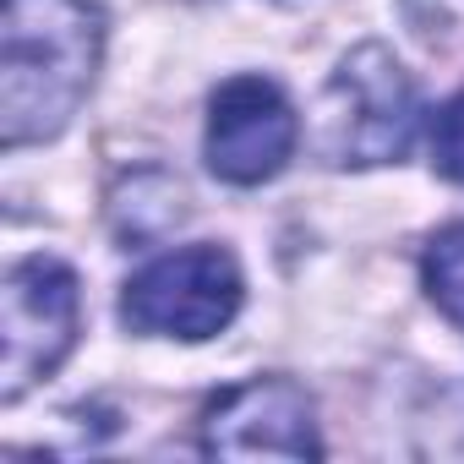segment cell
<instances>
[{
  "mask_svg": "<svg viewBox=\"0 0 464 464\" xmlns=\"http://www.w3.org/2000/svg\"><path fill=\"white\" fill-rule=\"evenodd\" d=\"M431 164H437V175L464 186V93H453L431 121Z\"/></svg>",
  "mask_w": 464,
  "mask_h": 464,
  "instance_id": "9",
  "label": "cell"
},
{
  "mask_svg": "<svg viewBox=\"0 0 464 464\" xmlns=\"http://www.w3.org/2000/svg\"><path fill=\"white\" fill-rule=\"evenodd\" d=\"M82 285L61 257H23L0 285V399L17 404L77 344Z\"/></svg>",
  "mask_w": 464,
  "mask_h": 464,
  "instance_id": "4",
  "label": "cell"
},
{
  "mask_svg": "<svg viewBox=\"0 0 464 464\" xmlns=\"http://www.w3.org/2000/svg\"><path fill=\"white\" fill-rule=\"evenodd\" d=\"M241 263L224 246H180L159 263H148L126 295H121V323L148 339H186L202 344L224 334L241 312Z\"/></svg>",
  "mask_w": 464,
  "mask_h": 464,
  "instance_id": "3",
  "label": "cell"
},
{
  "mask_svg": "<svg viewBox=\"0 0 464 464\" xmlns=\"http://www.w3.org/2000/svg\"><path fill=\"white\" fill-rule=\"evenodd\" d=\"M420 279H426L431 306H437L459 334H464V218H459V224H442L437 236L426 241Z\"/></svg>",
  "mask_w": 464,
  "mask_h": 464,
  "instance_id": "8",
  "label": "cell"
},
{
  "mask_svg": "<svg viewBox=\"0 0 464 464\" xmlns=\"http://www.w3.org/2000/svg\"><path fill=\"white\" fill-rule=\"evenodd\" d=\"M104 50L93 0H6L0 12V142H50L82 110Z\"/></svg>",
  "mask_w": 464,
  "mask_h": 464,
  "instance_id": "1",
  "label": "cell"
},
{
  "mask_svg": "<svg viewBox=\"0 0 464 464\" xmlns=\"http://www.w3.org/2000/svg\"><path fill=\"white\" fill-rule=\"evenodd\" d=\"M301 142V121L279 82L268 77H229L208 99L202 159L224 186H263L274 180Z\"/></svg>",
  "mask_w": 464,
  "mask_h": 464,
  "instance_id": "5",
  "label": "cell"
},
{
  "mask_svg": "<svg viewBox=\"0 0 464 464\" xmlns=\"http://www.w3.org/2000/svg\"><path fill=\"white\" fill-rule=\"evenodd\" d=\"M180 218H186V186L169 169H137L110 197V224H115V236L131 241V246L169 236Z\"/></svg>",
  "mask_w": 464,
  "mask_h": 464,
  "instance_id": "7",
  "label": "cell"
},
{
  "mask_svg": "<svg viewBox=\"0 0 464 464\" xmlns=\"http://www.w3.org/2000/svg\"><path fill=\"white\" fill-rule=\"evenodd\" d=\"M202 453L213 459H323L317 404L290 377H252L202 410Z\"/></svg>",
  "mask_w": 464,
  "mask_h": 464,
  "instance_id": "6",
  "label": "cell"
},
{
  "mask_svg": "<svg viewBox=\"0 0 464 464\" xmlns=\"http://www.w3.org/2000/svg\"><path fill=\"white\" fill-rule=\"evenodd\" d=\"M415 82L382 44H361L339 61L317 104V153L334 169L399 164L415 142Z\"/></svg>",
  "mask_w": 464,
  "mask_h": 464,
  "instance_id": "2",
  "label": "cell"
}]
</instances>
